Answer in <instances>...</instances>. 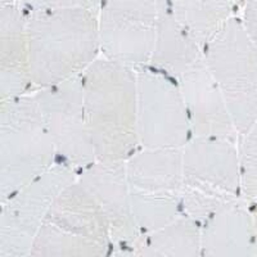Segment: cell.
I'll return each instance as SVG.
<instances>
[{"mask_svg":"<svg viewBox=\"0 0 257 257\" xmlns=\"http://www.w3.org/2000/svg\"><path fill=\"white\" fill-rule=\"evenodd\" d=\"M242 167L243 198L257 201V111L247 132L238 139Z\"/></svg>","mask_w":257,"mask_h":257,"instance_id":"obj_20","label":"cell"},{"mask_svg":"<svg viewBox=\"0 0 257 257\" xmlns=\"http://www.w3.org/2000/svg\"><path fill=\"white\" fill-rule=\"evenodd\" d=\"M102 0H17L16 4L25 12V15L47 11V9H70L90 8L98 9Z\"/></svg>","mask_w":257,"mask_h":257,"instance_id":"obj_21","label":"cell"},{"mask_svg":"<svg viewBox=\"0 0 257 257\" xmlns=\"http://www.w3.org/2000/svg\"><path fill=\"white\" fill-rule=\"evenodd\" d=\"M202 57V48L171 15L164 0H158L155 44L148 66L178 79Z\"/></svg>","mask_w":257,"mask_h":257,"instance_id":"obj_16","label":"cell"},{"mask_svg":"<svg viewBox=\"0 0 257 257\" xmlns=\"http://www.w3.org/2000/svg\"><path fill=\"white\" fill-rule=\"evenodd\" d=\"M137 89L141 147L183 148L192 130L178 80L147 64L137 68Z\"/></svg>","mask_w":257,"mask_h":257,"instance_id":"obj_8","label":"cell"},{"mask_svg":"<svg viewBox=\"0 0 257 257\" xmlns=\"http://www.w3.org/2000/svg\"><path fill=\"white\" fill-rule=\"evenodd\" d=\"M171 15L178 20L201 48L207 44L231 17L237 0H164Z\"/></svg>","mask_w":257,"mask_h":257,"instance_id":"obj_18","label":"cell"},{"mask_svg":"<svg viewBox=\"0 0 257 257\" xmlns=\"http://www.w3.org/2000/svg\"><path fill=\"white\" fill-rule=\"evenodd\" d=\"M125 165L132 189L180 193L183 148L139 147L125 161Z\"/></svg>","mask_w":257,"mask_h":257,"instance_id":"obj_15","label":"cell"},{"mask_svg":"<svg viewBox=\"0 0 257 257\" xmlns=\"http://www.w3.org/2000/svg\"><path fill=\"white\" fill-rule=\"evenodd\" d=\"M34 93L54 143L57 162L79 175L96 161L85 114L81 76Z\"/></svg>","mask_w":257,"mask_h":257,"instance_id":"obj_10","label":"cell"},{"mask_svg":"<svg viewBox=\"0 0 257 257\" xmlns=\"http://www.w3.org/2000/svg\"><path fill=\"white\" fill-rule=\"evenodd\" d=\"M134 256L202 257L201 224L181 213L162 228L139 235Z\"/></svg>","mask_w":257,"mask_h":257,"instance_id":"obj_17","label":"cell"},{"mask_svg":"<svg viewBox=\"0 0 257 257\" xmlns=\"http://www.w3.org/2000/svg\"><path fill=\"white\" fill-rule=\"evenodd\" d=\"M57 164L35 93L0 100V201Z\"/></svg>","mask_w":257,"mask_h":257,"instance_id":"obj_3","label":"cell"},{"mask_svg":"<svg viewBox=\"0 0 257 257\" xmlns=\"http://www.w3.org/2000/svg\"><path fill=\"white\" fill-rule=\"evenodd\" d=\"M132 205L139 235L162 228L183 213L180 193L132 189Z\"/></svg>","mask_w":257,"mask_h":257,"instance_id":"obj_19","label":"cell"},{"mask_svg":"<svg viewBox=\"0 0 257 257\" xmlns=\"http://www.w3.org/2000/svg\"><path fill=\"white\" fill-rule=\"evenodd\" d=\"M76 178L75 170L57 162L26 187L0 201V257H30L53 202Z\"/></svg>","mask_w":257,"mask_h":257,"instance_id":"obj_7","label":"cell"},{"mask_svg":"<svg viewBox=\"0 0 257 257\" xmlns=\"http://www.w3.org/2000/svg\"><path fill=\"white\" fill-rule=\"evenodd\" d=\"M243 198L238 141L192 137L183 147L181 211L202 225L228 202Z\"/></svg>","mask_w":257,"mask_h":257,"instance_id":"obj_4","label":"cell"},{"mask_svg":"<svg viewBox=\"0 0 257 257\" xmlns=\"http://www.w3.org/2000/svg\"><path fill=\"white\" fill-rule=\"evenodd\" d=\"M81 85L96 161H126L141 147L137 70L100 56L81 75Z\"/></svg>","mask_w":257,"mask_h":257,"instance_id":"obj_2","label":"cell"},{"mask_svg":"<svg viewBox=\"0 0 257 257\" xmlns=\"http://www.w3.org/2000/svg\"><path fill=\"white\" fill-rule=\"evenodd\" d=\"M17 0H0V3L2 4H12V3H16Z\"/></svg>","mask_w":257,"mask_h":257,"instance_id":"obj_23","label":"cell"},{"mask_svg":"<svg viewBox=\"0 0 257 257\" xmlns=\"http://www.w3.org/2000/svg\"><path fill=\"white\" fill-rule=\"evenodd\" d=\"M237 2H239V0H237ZM242 2H243V0H242Z\"/></svg>","mask_w":257,"mask_h":257,"instance_id":"obj_24","label":"cell"},{"mask_svg":"<svg viewBox=\"0 0 257 257\" xmlns=\"http://www.w3.org/2000/svg\"><path fill=\"white\" fill-rule=\"evenodd\" d=\"M176 80L187 107L192 137L239 139L228 105L203 54Z\"/></svg>","mask_w":257,"mask_h":257,"instance_id":"obj_12","label":"cell"},{"mask_svg":"<svg viewBox=\"0 0 257 257\" xmlns=\"http://www.w3.org/2000/svg\"><path fill=\"white\" fill-rule=\"evenodd\" d=\"M157 20L158 0H102L98 7L102 56L135 70L147 66Z\"/></svg>","mask_w":257,"mask_h":257,"instance_id":"obj_9","label":"cell"},{"mask_svg":"<svg viewBox=\"0 0 257 257\" xmlns=\"http://www.w3.org/2000/svg\"><path fill=\"white\" fill-rule=\"evenodd\" d=\"M77 179L93 194L108 221L112 256H134L139 233L133 215L125 161H95L79 173Z\"/></svg>","mask_w":257,"mask_h":257,"instance_id":"obj_11","label":"cell"},{"mask_svg":"<svg viewBox=\"0 0 257 257\" xmlns=\"http://www.w3.org/2000/svg\"><path fill=\"white\" fill-rule=\"evenodd\" d=\"M34 91L27 16L16 3L0 7V100Z\"/></svg>","mask_w":257,"mask_h":257,"instance_id":"obj_14","label":"cell"},{"mask_svg":"<svg viewBox=\"0 0 257 257\" xmlns=\"http://www.w3.org/2000/svg\"><path fill=\"white\" fill-rule=\"evenodd\" d=\"M26 16L34 90L80 77L102 56L98 9H47Z\"/></svg>","mask_w":257,"mask_h":257,"instance_id":"obj_1","label":"cell"},{"mask_svg":"<svg viewBox=\"0 0 257 257\" xmlns=\"http://www.w3.org/2000/svg\"><path fill=\"white\" fill-rule=\"evenodd\" d=\"M112 249L108 221L76 178L53 202L30 257H105Z\"/></svg>","mask_w":257,"mask_h":257,"instance_id":"obj_5","label":"cell"},{"mask_svg":"<svg viewBox=\"0 0 257 257\" xmlns=\"http://www.w3.org/2000/svg\"><path fill=\"white\" fill-rule=\"evenodd\" d=\"M244 198L228 202L202 222V257H256L257 216Z\"/></svg>","mask_w":257,"mask_h":257,"instance_id":"obj_13","label":"cell"},{"mask_svg":"<svg viewBox=\"0 0 257 257\" xmlns=\"http://www.w3.org/2000/svg\"><path fill=\"white\" fill-rule=\"evenodd\" d=\"M202 54L240 137L257 111V45L234 16L202 48Z\"/></svg>","mask_w":257,"mask_h":257,"instance_id":"obj_6","label":"cell"},{"mask_svg":"<svg viewBox=\"0 0 257 257\" xmlns=\"http://www.w3.org/2000/svg\"><path fill=\"white\" fill-rule=\"evenodd\" d=\"M242 21L245 31L257 45V0H243Z\"/></svg>","mask_w":257,"mask_h":257,"instance_id":"obj_22","label":"cell"}]
</instances>
